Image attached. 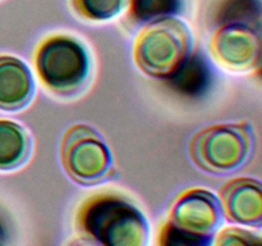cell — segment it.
Masks as SVG:
<instances>
[{
    "instance_id": "cell-1",
    "label": "cell",
    "mask_w": 262,
    "mask_h": 246,
    "mask_svg": "<svg viewBox=\"0 0 262 246\" xmlns=\"http://www.w3.org/2000/svg\"><path fill=\"white\" fill-rule=\"evenodd\" d=\"M79 231L105 246H143L150 228L147 219L129 200L118 194H97L78 210Z\"/></svg>"
},
{
    "instance_id": "cell-2",
    "label": "cell",
    "mask_w": 262,
    "mask_h": 246,
    "mask_svg": "<svg viewBox=\"0 0 262 246\" xmlns=\"http://www.w3.org/2000/svg\"><path fill=\"white\" fill-rule=\"evenodd\" d=\"M192 35L183 20L165 17L152 20L136 37L133 55L137 66L154 77H168L191 53Z\"/></svg>"
},
{
    "instance_id": "cell-3",
    "label": "cell",
    "mask_w": 262,
    "mask_h": 246,
    "mask_svg": "<svg viewBox=\"0 0 262 246\" xmlns=\"http://www.w3.org/2000/svg\"><path fill=\"white\" fill-rule=\"evenodd\" d=\"M253 148V131L247 122L220 123L199 131L189 142L192 160L210 173L239 168Z\"/></svg>"
},
{
    "instance_id": "cell-4",
    "label": "cell",
    "mask_w": 262,
    "mask_h": 246,
    "mask_svg": "<svg viewBox=\"0 0 262 246\" xmlns=\"http://www.w3.org/2000/svg\"><path fill=\"white\" fill-rule=\"evenodd\" d=\"M35 67L41 82L50 91L72 95L83 86L89 77L90 58L77 38L55 35L38 45Z\"/></svg>"
},
{
    "instance_id": "cell-5",
    "label": "cell",
    "mask_w": 262,
    "mask_h": 246,
    "mask_svg": "<svg viewBox=\"0 0 262 246\" xmlns=\"http://www.w3.org/2000/svg\"><path fill=\"white\" fill-rule=\"evenodd\" d=\"M64 171L81 184H95L109 173L113 159L106 144L87 125H74L66 131L60 145Z\"/></svg>"
},
{
    "instance_id": "cell-6",
    "label": "cell",
    "mask_w": 262,
    "mask_h": 246,
    "mask_svg": "<svg viewBox=\"0 0 262 246\" xmlns=\"http://www.w3.org/2000/svg\"><path fill=\"white\" fill-rule=\"evenodd\" d=\"M223 210L219 199L205 189H189L178 195L169 210V222L178 230L200 238L206 245L222 224Z\"/></svg>"
},
{
    "instance_id": "cell-7",
    "label": "cell",
    "mask_w": 262,
    "mask_h": 246,
    "mask_svg": "<svg viewBox=\"0 0 262 246\" xmlns=\"http://www.w3.org/2000/svg\"><path fill=\"white\" fill-rule=\"evenodd\" d=\"M210 49L215 60L224 68L234 72L250 71L260 63V31L248 23H224L212 35Z\"/></svg>"
},
{
    "instance_id": "cell-8",
    "label": "cell",
    "mask_w": 262,
    "mask_h": 246,
    "mask_svg": "<svg viewBox=\"0 0 262 246\" xmlns=\"http://www.w3.org/2000/svg\"><path fill=\"white\" fill-rule=\"evenodd\" d=\"M220 205L227 218L238 224L262 223V190L257 179L238 177L225 182L220 189Z\"/></svg>"
},
{
    "instance_id": "cell-9",
    "label": "cell",
    "mask_w": 262,
    "mask_h": 246,
    "mask_svg": "<svg viewBox=\"0 0 262 246\" xmlns=\"http://www.w3.org/2000/svg\"><path fill=\"white\" fill-rule=\"evenodd\" d=\"M33 94L35 81L30 68L14 56H0V109H22L30 104Z\"/></svg>"
},
{
    "instance_id": "cell-10",
    "label": "cell",
    "mask_w": 262,
    "mask_h": 246,
    "mask_svg": "<svg viewBox=\"0 0 262 246\" xmlns=\"http://www.w3.org/2000/svg\"><path fill=\"white\" fill-rule=\"evenodd\" d=\"M31 153V138L18 123L0 119V171L23 166Z\"/></svg>"
},
{
    "instance_id": "cell-11",
    "label": "cell",
    "mask_w": 262,
    "mask_h": 246,
    "mask_svg": "<svg viewBox=\"0 0 262 246\" xmlns=\"http://www.w3.org/2000/svg\"><path fill=\"white\" fill-rule=\"evenodd\" d=\"M166 78L171 86L186 95H199L210 82V69L200 56H187L186 60Z\"/></svg>"
},
{
    "instance_id": "cell-12",
    "label": "cell",
    "mask_w": 262,
    "mask_h": 246,
    "mask_svg": "<svg viewBox=\"0 0 262 246\" xmlns=\"http://www.w3.org/2000/svg\"><path fill=\"white\" fill-rule=\"evenodd\" d=\"M182 0H130V18L137 22H152L181 12Z\"/></svg>"
},
{
    "instance_id": "cell-13",
    "label": "cell",
    "mask_w": 262,
    "mask_h": 246,
    "mask_svg": "<svg viewBox=\"0 0 262 246\" xmlns=\"http://www.w3.org/2000/svg\"><path fill=\"white\" fill-rule=\"evenodd\" d=\"M130 0H72L74 9L91 20H107L129 7Z\"/></svg>"
},
{
    "instance_id": "cell-14",
    "label": "cell",
    "mask_w": 262,
    "mask_h": 246,
    "mask_svg": "<svg viewBox=\"0 0 262 246\" xmlns=\"http://www.w3.org/2000/svg\"><path fill=\"white\" fill-rule=\"evenodd\" d=\"M261 238L258 235L243 230L239 227H225L217 232L215 238V245L230 246V245H255L260 243Z\"/></svg>"
},
{
    "instance_id": "cell-15",
    "label": "cell",
    "mask_w": 262,
    "mask_h": 246,
    "mask_svg": "<svg viewBox=\"0 0 262 246\" xmlns=\"http://www.w3.org/2000/svg\"><path fill=\"white\" fill-rule=\"evenodd\" d=\"M159 243L161 245H206L200 238L193 237L183 231L178 230L170 222L165 223L159 235Z\"/></svg>"
}]
</instances>
